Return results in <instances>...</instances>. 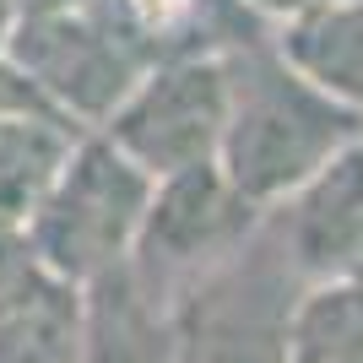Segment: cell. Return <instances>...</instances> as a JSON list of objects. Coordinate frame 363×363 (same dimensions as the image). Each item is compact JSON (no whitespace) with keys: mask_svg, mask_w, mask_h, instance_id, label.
<instances>
[{"mask_svg":"<svg viewBox=\"0 0 363 363\" xmlns=\"http://www.w3.org/2000/svg\"><path fill=\"white\" fill-rule=\"evenodd\" d=\"M358 136L363 114L315 87L277 49V33L228 55V125L217 168L260 212H272L298 184H309Z\"/></svg>","mask_w":363,"mask_h":363,"instance_id":"1","label":"cell"},{"mask_svg":"<svg viewBox=\"0 0 363 363\" xmlns=\"http://www.w3.org/2000/svg\"><path fill=\"white\" fill-rule=\"evenodd\" d=\"M0 60L71 125L98 130L163 55L114 0H76L60 11L16 16Z\"/></svg>","mask_w":363,"mask_h":363,"instance_id":"2","label":"cell"},{"mask_svg":"<svg viewBox=\"0 0 363 363\" xmlns=\"http://www.w3.org/2000/svg\"><path fill=\"white\" fill-rule=\"evenodd\" d=\"M152 184L157 179L130 163L104 130H82L76 147L65 152L60 174L28 212L22 233L49 277L87 288L92 277L114 272L136 255Z\"/></svg>","mask_w":363,"mask_h":363,"instance_id":"3","label":"cell"},{"mask_svg":"<svg viewBox=\"0 0 363 363\" xmlns=\"http://www.w3.org/2000/svg\"><path fill=\"white\" fill-rule=\"evenodd\" d=\"M298 293L303 277L260 223L239 255L174 288L179 363H282Z\"/></svg>","mask_w":363,"mask_h":363,"instance_id":"4","label":"cell"},{"mask_svg":"<svg viewBox=\"0 0 363 363\" xmlns=\"http://www.w3.org/2000/svg\"><path fill=\"white\" fill-rule=\"evenodd\" d=\"M223 125L228 55H168L130 87V98L98 130L152 179H168L179 168L217 163Z\"/></svg>","mask_w":363,"mask_h":363,"instance_id":"5","label":"cell"},{"mask_svg":"<svg viewBox=\"0 0 363 363\" xmlns=\"http://www.w3.org/2000/svg\"><path fill=\"white\" fill-rule=\"evenodd\" d=\"M260 223H266V212L228 184L223 168L196 163L152 184V206L130 260L147 282H157L174 298V277L184 288L190 277L223 266L260 233Z\"/></svg>","mask_w":363,"mask_h":363,"instance_id":"6","label":"cell"},{"mask_svg":"<svg viewBox=\"0 0 363 363\" xmlns=\"http://www.w3.org/2000/svg\"><path fill=\"white\" fill-rule=\"evenodd\" d=\"M266 228L303 277V288L363 282V136L347 141L288 201H277Z\"/></svg>","mask_w":363,"mask_h":363,"instance_id":"7","label":"cell"},{"mask_svg":"<svg viewBox=\"0 0 363 363\" xmlns=\"http://www.w3.org/2000/svg\"><path fill=\"white\" fill-rule=\"evenodd\" d=\"M82 363H179L174 298L125 260L82 288Z\"/></svg>","mask_w":363,"mask_h":363,"instance_id":"8","label":"cell"},{"mask_svg":"<svg viewBox=\"0 0 363 363\" xmlns=\"http://www.w3.org/2000/svg\"><path fill=\"white\" fill-rule=\"evenodd\" d=\"M277 49L336 104L363 114V0H331L282 22Z\"/></svg>","mask_w":363,"mask_h":363,"instance_id":"9","label":"cell"},{"mask_svg":"<svg viewBox=\"0 0 363 363\" xmlns=\"http://www.w3.org/2000/svg\"><path fill=\"white\" fill-rule=\"evenodd\" d=\"M0 363H82V288L49 277L28 303L0 315Z\"/></svg>","mask_w":363,"mask_h":363,"instance_id":"10","label":"cell"},{"mask_svg":"<svg viewBox=\"0 0 363 363\" xmlns=\"http://www.w3.org/2000/svg\"><path fill=\"white\" fill-rule=\"evenodd\" d=\"M44 282H49V272H44V260L33 255L28 233L16 223H0V315H11L16 303H28Z\"/></svg>","mask_w":363,"mask_h":363,"instance_id":"11","label":"cell"},{"mask_svg":"<svg viewBox=\"0 0 363 363\" xmlns=\"http://www.w3.org/2000/svg\"><path fill=\"white\" fill-rule=\"evenodd\" d=\"M260 16H272L277 28L282 22H293V16H303V11H315V6H331V0H250Z\"/></svg>","mask_w":363,"mask_h":363,"instance_id":"12","label":"cell"},{"mask_svg":"<svg viewBox=\"0 0 363 363\" xmlns=\"http://www.w3.org/2000/svg\"><path fill=\"white\" fill-rule=\"evenodd\" d=\"M16 16H38V11H60V6H76V0H11Z\"/></svg>","mask_w":363,"mask_h":363,"instance_id":"13","label":"cell"},{"mask_svg":"<svg viewBox=\"0 0 363 363\" xmlns=\"http://www.w3.org/2000/svg\"><path fill=\"white\" fill-rule=\"evenodd\" d=\"M11 11H16L11 0H0V44H6V33H11Z\"/></svg>","mask_w":363,"mask_h":363,"instance_id":"14","label":"cell"}]
</instances>
